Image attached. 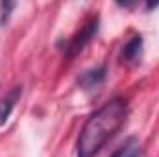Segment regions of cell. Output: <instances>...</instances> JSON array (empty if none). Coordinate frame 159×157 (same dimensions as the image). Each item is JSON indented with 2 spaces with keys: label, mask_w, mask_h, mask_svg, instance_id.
<instances>
[{
  "label": "cell",
  "mask_w": 159,
  "mask_h": 157,
  "mask_svg": "<svg viewBox=\"0 0 159 157\" xmlns=\"http://www.w3.org/2000/svg\"><path fill=\"white\" fill-rule=\"evenodd\" d=\"M159 6V2H148L146 4V9H154V7H157Z\"/></svg>",
  "instance_id": "30bf717a"
},
{
  "label": "cell",
  "mask_w": 159,
  "mask_h": 157,
  "mask_svg": "<svg viewBox=\"0 0 159 157\" xmlns=\"http://www.w3.org/2000/svg\"><path fill=\"white\" fill-rule=\"evenodd\" d=\"M15 7H17L15 2H9V0L0 2V24H6V22L9 20V13H11Z\"/></svg>",
  "instance_id": "8992f818"
},
{
  "label": "cell",
  "mask_w": 159,
  "mask_h": 157,
  "mask_svg": "<svg viewBox=\"0 0 159 157\" xmlns=\"http://www.w3.org/2000/svg\"><path fill=\"white\" fill-rule=\"evenodd\" d=\"M106 78H107V65L102 63V65H98L94 69H89L83 74H80L78 85L83 91H94L106 81Z\"/></svg>",
  "instance_id": "3957f363"
},
{
  "label": "cell",
  "mask_w": 159,
  "mask_h": 157,
  "mask_svg": "<svg viewBox=\"0 0 159 157\" xmlns=\"http://www.w3.org/2000/svg\"><path fill=\"white\" fill-rule=\"evenodd\" d=\"M129 146H131V139H128V141H126V142L119 148V150H115L109 157H126V155H128V152H129Z\"/></svg>",
  "instance_id": "52a82bcc"
},
{
  "label": "cell",
  "mask_w": 159,
  "mask_h": 157,
  "mask_svg": "<svg viewBox=\"0 0 159 157\" xmlns=\"http://www.w3.org/2000/svg\"><path fill=\"white\" fill-rule=\"evenodd\" d=\"M120 7H133V6H137V2H119Z\"/></svg>",
  "instance_id": "9c48e42d"
},
{
  "label": "cell",
  "mask_w": 159,
  "mask_h": 157,
  "mask_svg": "<svg viewBox=\"0 0 159 157\" xmlns=\"http://www.w3.org/2000/svg\"><path fill=\"white\" fill-rule=\"evenodd\" d=\"M141 56H143V37L141 35H133L131 39L124 44L120 57H122L124 63L135 65V63L141 61Z\"/></svg>",
  "instance_id": "5b68a950"
},
{
  "label": "cell",
  "mask_w": 159,
  "mask_h": 157,
  "mask_svg": "<svg viewBox=\"0 0 159 157\" xmlns=\"http://www.w3.org/2000/svg\"><path fill=\"white\" fill-rule=\"evenodd\" d=\"M98 28H100V19H98L96 15L89 17V19L81 24V28H80L78 32H76L69 41H65V44H61L63 54H65L67 57L78 56L80 52L93 41V37H96Z\"/></svg>",
  "instance_id": "7a4b0ae2"
},
{
  "label": "cell",
  "mask_w": 159,
  "mask_h": 157,
  "mask_svg": "<svg viewBox=\"0 0 159 157\" xmlns=\"http://www.w3.org/2000/svg\"><path fill=\"white\" fill-rule=\"evenodd\" d=\"M20 94H22V87L17 85V87L9 89V91L6 92V96L0 100V126H4V124L7 122V118H9V115H11V111L15 109L17 102L20 100Z\"/></svg>",
  "instance_id": "277c9868"
},
{
  "label": "cell",
  "mask_w": 159,
  "mask_h": 157,
  "mask_svg": "<svg viewBox=\"0 0 159 157\" xmlns=\"http://www.w3.org/2000/svg\"><path fill=\"white\" fill-rule=\"evenodd\" d=\"M128 104L124 98H111L85 120L76 141V157H94L124 126Z\"/></svg>",
  "instance_id": "6da1fadb"
},
{
  "label": "cell",
  "mask_w": 159,
  "mask_h": 157,
  "mask_svg": "<svg viewBox=\"0 0 159 157\" xmlns=\"http://www.w3.org/2000/svg\"><path fill=\"white\" fill-rule=\"evenodd\" d=\"M139 154H141L139 141H137L135 137H131V146H129V152H128V155L126 157H139Z\"/></svg>",
  "instance_id": "ba28073f"
}]
</instances>
